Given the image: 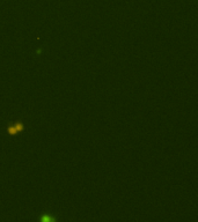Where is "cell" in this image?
I'll return each mask as SVG.
<instances>
[{
	"label": "cell",
	"mask_w": 198,
	"mask_h": 222,
	"mask_svg": "<svg viewBox=\"0 0 198 222\" xmlns=\"http://www.w3.org/2000/svg\"><path fill=\"white\" fill-rule=\"evenodd\" d=\"M7 133L8 135L11 137H15V135H18L19 133H21L24 131V124L22 122H15V123H12V124H9L8 126H7Z\"/></svg>",
	"instance_id": "cell-1"
},
{
	"label": "cell",
	"mask_w": 198,
	"mask_h": 222,
	"mask_svg": "<svg viewBox=\"0 0 198 222\" xmlns=\"http://www.w3.org/2000/svg\"><path fill=\"white\" fill-rule=\"evenodd\" d=\"M40 222H56V219L50 214H43V215H41Z\"/></svg>",
	"instance_id": "cell-2"
}]
</instances>
